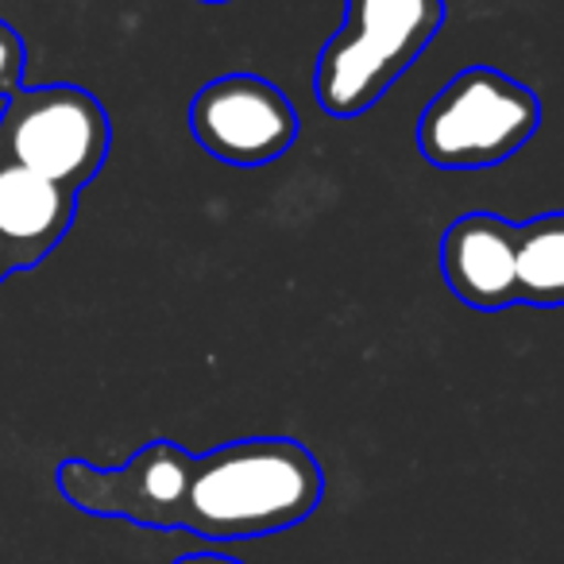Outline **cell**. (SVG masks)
<instances>
[{"instance_id": "52a82bcc", "label": "cell", "mask_w": 564, "mask_h": 564, "mask_svg": "<svg viewBox=\"0 0 564 564\" xmlns=\"http://www.w3.org/2000/svg\"><path fill=\"white\" fill-rule=\"evenodd\" d=\"M441 274L448 291L479 314H499L518 302V225L495 213L453 220L441 240Z\"/></svg>"}, {"instance_id": "9c48e42d", "label": "cell", "mask_w": 564, "mask_h": 564, "mask_svg": "<svg viewBox=\"0 0 564 564\" xmlns=\"http://www.w3.org/2000/svg\"><path fill=\"white\" fill-rule=\"evenodd\" d=\"M518 302L538 310L564 306V209L518 228Z\"/></svg>"}, {"instance_id": "6da1fadb", "label": "cell", "mask_w": 564, "mask_h": 564, "mask_svg": "<svg viewBox=\"0 0 564 564\" xmlns=\"http://www.w3.org/2000/svg\"><path fill=\"white\" fill-rule=\"evenodd\" d=\"M325 499L317 456L294 437H243L194 456L182 530L202 541H256L306 522Z\"/></svg>"}, {"instance_id": "3957f363", "label": "cell", "mask_w": 564, "mask_h": 564, "mask_svg": "<svg viewBox=\"0 0 564 564\" xmlns=\"http://www.w3.org/2000/svg\"><path fill=\"white\" fill-rule=\"evenodd\" d=\"M541 101L530 86L491 66L460 70L417 120V148L445 171L499 166L530 143Z\"/></svg>"}, {"instance_id": "277c9868", "label": "cell", "mask_w": 564, "mask_h": 564, "mask_svg": "<svg viewBox=\"0 0 564 564\" xmlns=\"http://www.w3.org/2000/svg\"><path fill=\"white\" fill-rule=\"evenodd\" d=\"M109 148V112L82 86H24L0 112V159L43 174L74 194L101 174Z\"/></svg>"}, {"instance_id": "8992f818", "label": "cell", "mask_w": 564, "mask_h": 564, "mask_svg": "<svg viewBox=\"0 0 564 564\" xmlns=\"http://www.w3.org/2000/svg\"><path fill=\"white\" fill-rule=\"evenodd\" d=\"M189 132L220 163L267 166L299 140V109L259 74H225L189 101Z\"/></svg>"}, {"instance_id": "5b68a950", "label": "cell", "mask_w": 564, "mask_h": 564, "mask_svg": "<svg viewBox=\"0 0 564 564\" xmlns=\"http://www.w3.org/2000/svg\"><path fill=\"white\" fill-rule=\"evenodd\" d=\"M194 453L174 441H151L120 468H97L86 460L58 464L55 484L70 507L97 518L148 525V530H182Z\"/></svg>"}, {"instance_id": "4fadbf2b", "label": "cell", "mask_w": 564, "mask_h": 564, "mask_svg": "<svg viewBox=\"0 0 564 564\" xmlns=\"http://www.w3.org/2000/svg\"><path fill=\"white\" fill-rule=\"evenodd\" d=\"M202 4H228V0H202Z\"/></svg>"}, {"instance_id": "ba28073f", "label": "cell", "mask_w": 564, "mask_h": 564, "mask_svg": "<svg viewBox=\"0 0 564 564\" xmlns=\"http://www.w3.org/2000/svg\"><path fill=\"white\" fill-rule=\"evenodd\" d=\"M74 213H78L74 189L0 159V240L17 271L40 267L66 240Z\"/></svg>"}, {"instance_id": "7c38bea8", "label": "cell", "mask_w": 564, "mask_h": 564, "mask_svg": "<svg viewBox=\"0 0 564 564\" xmlns=\"http://www.w3.org/2000/svg\"><path fill=\"white\" fill-rule=\"evenodd\" d=\"M9 274H17V267H12V256H9V248H4V240H0V282L9 279Z\"/></svg>"}, {"instance_id": "8fae6325", "label": "cell", "mask_w": 564, "mask_h": 564, "mask_svg": "<svg viewBox=\"0 0 564 564\" xmlns=\"http://www.w3.org/2000/svg\"><path fill=\"white\" fill-rule=\"evenodd\" d=\"M174 564H243V561L225 556V553H186V556H178Z\"/></svg>"}, {"instance_id": "30bf717a", "label": "cell", "mask_w": 564, "mask_h": 564, "mask_svg": "<svg viewBox=\"0 0 564 564\" xmlns=\"http://www.w3.org/2000/svg\"><path fill=\"white\" fill-rule=\"evenodd\" d=\"M24 63L28 47L20 40V32L0 17V101H9L12 94L24 89Z\"/></svg>"}, {"instance_id": "7a4b0ae2", "label": "cell", "mask_w": 564, "mask_h": 564, "mask_svg": "<svg viewBox=\"0 0 564 564\" xmlns=\"http://www.w3.org/2000/svg\"><path fill=\"white\" fill-rule=\"evenodd\" d=\"M445 24V0H348L345 24L325 43L314 97L329 117L368 112Z\"/></svg>"}]
</instances>
